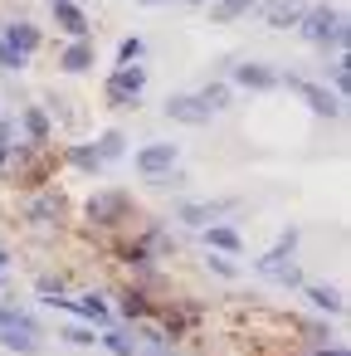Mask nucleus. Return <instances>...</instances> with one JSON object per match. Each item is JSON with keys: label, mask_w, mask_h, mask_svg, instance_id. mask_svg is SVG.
<instances>
[{"label": "nucleus", "mask_w": 351, "mask_h": 356, "mask_svg": "<svg viewBox=\"0 0 351 356\" xmlns=\"http://www.w3.org/2000/svg\"><path fill=\"white\" fill-rule=\"evenodd\" d=\"M69 74H83V69H93V44L88 40H74L69 49H64V59H59Z\"/></svg>", "instance_id": "nucleus-18"}, {"label": "nucleus", "mask_w": 351, "mask_h": 356, "mask_svg": "<svg viewBox=\"0 0 351 356\" xmlns=\"http://www.w3.org/2000/svg\"><path fill=\"white\" fill-rule=\"evenodd\" d=\"M0 69H10V74H15V69H25V59H15V54L6 49V40H0Z\"/></svg>", "instance_id": "nucleus-31"}, {"label": "nucleus", "mask_w": 351, "mask_h": 356, "mask_svg": "<svg viewBox=\"0 0 351 356\" xmlns=\"http://www.w3.org/2000/svg\"><path fill=\"white\" fill-rule=\"evenodd\" d=\"M40 298H44V302H59V298H64V283H59V278H40Z\"/></svg>", "instance_id": "nucleus-27"}, {"label": "nucleus", "mask_w": 351, "mask_h": 356, "mask_svg": "<svg viewBox=\"0 0 351 356\" xmlns=\"http://www.w3.org/2000/svg\"><path fill=\"white\" fill-rule=\"evenodd\" d=\"M54 25H59L64 35H74V40H88V30H93L88 15L74 6V0H54Z\"/></svg>", "instance_id": "nucleus-12"}, {"label": "nucleus", "mask_w": 351, "mask_h": 356, "mask_svg": "<svg viewBox=\"0 0 351 356\" xmlns=\"http://www.w3.org/2000/svg\"><path fill=\"white\" fill-rule=\"evenodd\" d=\"M195 98H200V103H205L210 113H225V108H229V88H225V83H205V88H200Z\"/></svg>", "instance_id": "nucleus-20"}, {"label": "nucleus", "mask_w": 351, "mask_h": 356, "mask_svg": "<svg viewBox=\"0 0 351 356\" xmlns=\"http://www.w3.org/2000/svg\"><path fill=\"white\" fill-rule=\"evenodd\" d=\"M25 132H30L35 142H44V137H49V118H44L40 108H30V113H25Z\"/></svg>", "instance_id": "nucleus-24"}, {"label": "nucleus", "mask_w": 351, "mask_h": 356, "mask_svg": "<svg viewBox=\"0 0 351 356\" xmlns=\"http://www.w3.org/2000/svg\"><path fill=\"white\" fill-rule=\"evenodd\" d=\"M59 337H64L69 346H93V341H98V332H93V327H79V322H74V327H64Z\"/></svg>", "instance_id": "nucleus-25"}, {"label": "nucleus", "mask_w": 351, "mask_h": 356, "mask_svg": "<svg viewBox=\"0 0 351 356\" xmlns=\"http://www.w3.org/2000/svg\"><path fill=\"white\" fill-rule=\"evenodd\" d=\"M54 307H64V312H79V317H88V322H98V327H108V302L98 298V293H83V298H59Z\"/></svg>", "instance_id": "nucleus-11"}, {"label": "nucleus", "mask_w": 351, "mask_h": 356, "mask_svg": "<svg viewBox=\"0 0 351 356\" xmlns=\"http://www.w3.org/2000/svg\"><path fill=\"white\" fill-rule=\"evenodd\" d=\"M249 10H259V0H215V6H210V20H215V25H229V20L249 15Z\"/></svg>", "instance_id": "nucleus-16"}, {"label": "nucleus", "mask_w": 351, "mask_h": 356, "mask_svg": "<svg viewBox=\"0 0 351 356\" xmlns=\"http://www.w3.org/2000/svg\"><path fill=\"white\" fill-rule=\"evenodd\" d=\"M6 264H10V254H6V249H0V273H6Z\"/></svg>", "instance_id": "nucleus-33"}, {"label": "nucleus", "mask_w": 351, "mask_h": 356, "mask_svg": "<svg viewBox=\"0 0 351 356\" xmlns=\"http://www.w3.org/2000/svg\"><path fill=\"white\" fill-rule=\"evenodd\" d=\"M259 273L273 278V283H283V288H297V283H302V273H297V264H293V249H278V244L259 259Z\"/></svg>", "instance_id": "nucleus-6"}, {"label": "nucleus", "mask_w": 351, "mask_h": 356, "mask_svg": "<svg viewBox=\"0 0 351 356\" xmlns=\"http://www.w3.org/2000/svg\"><path fill=\"white\" fill-rule=\"evenodd\" d=\"M147 54V44H142V35H127L122 44H117V64H137Z\"/></svg>", "instance_id": "nucleus-22"}, {"label": "nucleus", "mask_w": 351, "mask_h": 356, "mask_svg": "<svg viewBox=\"0 0 351 356\" xmlns=\"http://www.w3.org/2000/svg\"><path fill=\"white\" fill-rule=\"evenodd\" d=\"M205 264H210V268H215V273H220V278H234V273H239V268H234V264H229V259H225V254H210V259H205Z\"/></svg>", "instance_id": "nucleus-29"}, {"label": "nucleus", "mask_w": 351, "mask_h": 356, "mask_svg": "<svg viewBox=\"0 0 351 356\" xmlns=\"http://www.w3.org/2000/svg\"><path fill=\"white\" fill-rule=\"evenodd\" d=\"M297 30H302V40L307 44H317V49H346V40H351V30H346V15L336 10V6H307L302 10V20H297Z\"/></svg>", "instance_id": "nucleus-1"}, {"label": "nucleus", "mask_w": 351, "mask_h": 356, "mask_svg": "<svg viewBox=\"0 0 351 356\" xmlns=\"http://www.w3.org/2000/svg\"><path fill=\"white\" fill-rule=\"evenodd\" d=\"M302 10H307V0H259V15L268 30H297Z\"/></svg>", "instance_id": "nucleus-7"}, {"label": "nucleus", "mask_w": 351, "mask_h": 356, "mask_svg": "<svg viewBox=\"0 0 351 356\" xmlns=\"http://www.w3.org/2000/svg\"><path fill=\"white\" fill-rule=\"evenodd\" d=\"M122 210H127V195H122V191H108V195H93V200H88V220H93V225H113Z\"/></svg>", "instance_id": "nucleus-13"}, {"label": "nucleus", "mask_w": 351, "mask_h": 356, "mask_svg": "<svg viewBox=\"0 0 351 356\" xmlns=\"http://www.w3.org/2000/svg\"><path fill=\"white\" fill-rule=\"evenodd\" d=\"M30 215H35V220H40V225H49V215H54V220H59V200H40V205H35V210H30Z\"/></svg>", "instance_id": "nucleus-28"}, {"label": "nucleus", "mask_w": 351, "mask_h": 356, "mask_svg": "<svg viewBox=\"0 0 351 356\" xmlns=\"http://www.w3.org/2000/svg\"><path fill=\"white\" fill-rule=\"evenodd\" d=\"M137 6H166V0H137Z\"/></svg>", "instance_id": "nucleus-34"}, {"label": "nucleus", "mask_w": 351, "mask_h": 356, "mask_svg": "<svg viewBox=\"0 0 351 356\" xmlns=\"http://www.w3.org/2000/svg\"><path fill=\"white\" fill-rule=\"evenodd\" d=\"M307 302H312V307H322V312H332V317L346 307V302H341V293H336V288H322V283H312V288H307Z\"/></svg>", "instance_id": "nucleus-19"}, {"label": "nucleus", "mask_w": 351, "mask_h": 356, "mask_svg": "<svg viewBox=\"0 0 351 356\" xmlns=\"http://www.w3.org/2000/svg\"><path fill=\"white\" fill-rule=\"evenodd\" d=\"M98 341H103L113 356H137V332H127V327H108Z\"/></svg>", "instance_id": "nucleus-17"}, {"label": "nucleus", "mask_w": 351, "mask_h": 356, "mask_svg": "<svg viewBox=\"0 0 351 356\" xmlns=\"http://www.w3.org/2000/svg\"><path fill=\"white\" fill-rule=\"evenodd\" d=\"M176 161H181V147H176V142H152V147L137 152V171H142L147 181H161L166 171H176Z\"/></svg>", "instance_id": "nucleus-4"}, {"label": "nucleus", "mask_w": 351, "mask_h": 356, "mask_svg": "<svg viewBox=\"0 0 351 356\" xmlns=\"http://www.w3.org/2000/svg\"><path fill=\"white\" fill-rule=\"evenodd\" d=\"M239 200H186V205H176V215L186 220V225H195V229H210L225 210H234Z\"/></svg>", "instance_id": "nucleus-9"}, {"label": "nucleus", "mask_w": 351, "mask_h": 356, "mask_svg": "<svg viewBox=\"0 0 351 356\" xmlns=\"http://www.w3.org/2000/svg\"><path fill=\"white\" fill-rule=\"evenodd\" d=\"M317 356H346V346H322Z\"/></svg>", "instance_id": "nucleus-32"}, {"label": "nucleus", "mask_w": 351, "mask_h": 356, "mask_svg": "<svg viewBox=\"0 0 351 356\" xmlns=\"http://www.w3.org/2000/svg\"><path fill=\"white\" fill-rule=\"evenodd\" d=\"M229 64V74H234V83H244V88H259V93H268V88H278V69H268V64H254V59H225Z\"/></svg>", "instance_id": "nucleus-5"}, {"label": "nucleus", "mask_w": 351, "mask_h": 356, "mask_svg": "<svg viewBox=\"0 0 351 356\" xmlns=\"http://www.w3.org/2000/svg\"><path fill=\"white\" fill-rule=\"evenodd\" d=\"M0 40H6V49H10L15 59H30V54L40 49V30H35L30 20H10L6 30H0Z\"/></svg>", "instance_id": "nucleus-10"}, {"label": "nucleus", "mask_w": 351, "mask_h": 356, "mask_svg": "<svg viewBox=\"0 0 351 356\" xmlns=\"http://www.w3.org/2000/svg\"><path fill=\"white\" fill-rule=\"evenodd\" d=\"M278 83H288V88H293V93H297V98H302V103L317 113V118H341V98H336V93H327L322 83L297 79V74H288V79H278Z\"/></svg>", "instance_id": "nucleus-3"}, {"label": "nucleus", "mask_w": 351, "mask_h": 356, "mask_svg": "<svg viewBox=\"0 0 351 356\" xmlns=\"http://www.w3.org/2000/svg\"><path fill=\"white\" fill-rule=\"evenodd\" d=\"M332 83H336V98H346V83H351V59H346V54H336V64H332Z\"/></svg>", "instance_id": "nucleus-23"}, {"label": "nucleus", "mask_w": 351, "mask_h": 356, "mask_svg": "<svg viewBox=\"0 0 351 356\" xmlns=\"http://www.w3.org/2000/svg\"><path fill=\"white\" fill-rule=\"evenodd\" d=\"M69 161H74V166H83V171H98V166H103L93 147H74V152H69Z\"/></svg>", "instance_id": "nucleus-26"}, {"label": "nucleus", "mask_w": 351, "mask_h": 356, "mask_svg": "<svg viewBox=\"0 0 351 356\" xmlns=\"http://www.w3.org/2000/svg\"><path fill=\"white\" fill-rule=\"evenodd\" d=\"M166 118H171V122H186V127H205L215 113H210L195 93H171V98H166Z\"/></svg>", "instance_id": "nucleus-8"}, {"label": "nucleus", "mask_w": 351, "mask_h": 356, "mask_svg": "<svg viewBox=\"0 0 351 356\" xmlns=\"http://www.w3.org/2000/svg\"><path fill=\"white\" fill-rule=\"evenodd\" d=\"M205 244L220 249V254H239V249H244V239H239L234 225H210V229H205Z\"/></svg>", "instance_id": "nucleus-14"}, {"label": "nucleus", "mask_w": 351, "mask_h": 356, "mask_svg": "<svg viewBox=\"0 0 351 356\" xmlns=\"http://www.w3.org/2000/svg\"><path fill=\"white\" fill-rule=\"evenodd\" d=\"M0 346H10L20 356H35L40 351V332H20V327H0Z\"/></svg>", "instance_id": "nucleus-15"}, {"label": "nucleus", "mask_w": 351, "mask_h": 356, "mask_svg": "<svg viewBox=\"0 0 351 356\" xmlns=\"http://www.w3.org/2000/svg\"><path fill=\"white\" fill-rule=\"evenodd\" d=\"M122 142H127L122 132H103V137H98V147H93V152H98V161H103V166H108V161H117V156H122Z\"/></svg>", "instance_id": "nucleus-21"}, {"label": "nucleus", "mask_w": 351, "mask_h": 356, "mask_svg": "<svg viewBox=\"0 0 351 356\" xmlns=\"http://www.w3.org/2000/svg\"><path fill=\"white\" fill-rule=\"evenodd\" d=\"M186 6H210V0H186Z\"/></svg>", "instance_id": "nucleus-35"}, {"label": "nucleus", "mask_w": 351, "mask_h": 356, "mask_svg": "<svg viewBox=\"0 0 351 356\" xmlns=\"http://www.w3.org/2000/svg\"><path fill=\"white\" fill-rule=\"evenodd\" d=\"M122 312H127V317H142V312H147L142 293H127V298H122Z\"/></svg>", "instance_id": "nucleus-30"}, {"label": "nucleus", "mask_w": 351, "mask_h": 356, "mask_svg": "<svg viewBox=\"0 0 351 356\" xmlns=\"http://www.w3.org/2000/svg\"><path fill=\"white\" fill-rule=\"evenodd\" d=\"M142 88H147V69L142 64H117L113 79H108V103L113 108H132L142 98Z\"/></svg>", "instance_id": "nucleus-2"}]
</instances>
